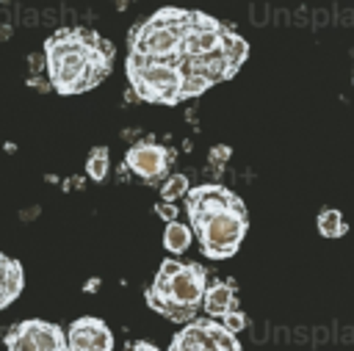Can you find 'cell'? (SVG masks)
Masks as SVG:
<instances>
[{
	"label": "cell",
	"instance_id": "6da1fadb",
	"mask_svg": "<svg viewBox=\"0 0 354 351\" xmlns=\"http://www.w3.org/2000/svg\"><path fill=\"white\" fill-rule=\"evenodd\" d=\"M207 287V271L199 263H183L174 276L155 274V282L147 287V304L174 323H191L196 307L202 304Z\"/></svg>",
	"mask_w": 354,
	"mask_h": 351
},
{
	"label": "cell",
	"instance_id": "7a4b0ae2",
	"mask_svg": "<svg viewBox=\"0 0 354 351\" xmlns=\"http://www.w3.org/2000/svg\"><path fill=\"white\" fill-rule=\"evenodd\" d=\"M88 53L91 50L80 41L77 28L58 30L55 36H50V41L44 44L50 86L61 94H77V86H80L86 64H88Z\"/></svg>",
	"mask_w": 354,
	"mask_h": 351
},
{
	"label": "cell",
	"instance_id": "3957f363",
	"mask_svg": "<svg viewBox=\"0 0 354 351\" xmlns=\"http://www.w3.org/2000/svg\"><path fill=\"white\" fill-rule=\"evenodd\" d=\"M246 229H249V221H246L243 202H238L232 207H224V210H216V213L205 216L194 227V232L199 235L202 252L210 260H227V257H232L238 252Z\"/></svg>",
	"mask_w": 354,
	"mask_h": 351
},
{
	"label": "cell",
	"instance_id": "277c9868",
	"mask_svg": "<svg viewBox=\"0 0 354 351\" xmlns=\"http://www.w3.org/2000/svg\"><path fill=\"white\" fill-rule=\"evenodd\" d=\"M8 351H66V332L50 321L30 318L6 334Z\"/></svg>",
	"mask_w": 354,
	"mask_h": 351
},
{
	"label": "cell",
	"instance_id": "5b68a950",
	"mask_svg": "<svg viewBox=\"0 0 354 351\" xmlns=\"http://www.w3.org/2000/svg\"><path fill=\"white\" fill-rule=\"evenodd\" d=\"M113 334L102 318H77L66 329V351H111Z\"/></svg>",
	"mask_w": 354,
	"mask_h": 351
},
{
	"label": "cell",
	"instance_id": "8992f818",
	"mask_svg": "<svg viewBox=\"0 0 354 351\" xmlns=\"http://www.w3.org/2000/svg\"><path fill=\"white\" fill-rule=\"evenodd\" d=\"M241 199L224 188V185H216V182H207V185H199V188H191L188 196H185V210H188V218H191V229L210 213L216 210H224V207H232L238 205Z\"/></svg>",
	"mask_w": 354,
	"mask_h": 351
},
{
	"label": "cell",
	"instance_id": "52a82bcc",
	"mask_svg": "<svg viewBox=\"0 0 354 351\" xmlns=\"http://www.w3.org/2000/svg\"><path fill=\"white\" fill-rule=\"evenodd\" d=\"M169 163H171L169 149H163L155 141H141V144L130 146L124 155V169L138 174L141 180H158L160 174H166Z\"/></svg>",
	"mask_w": 354,
	"mask_h": 351
},
{
	"label": "cell",
	"instance_id": "ba28073f",
	"mask_svg": "<svg viewBox=\"0 0 354 351\" xmlns=\"http://www.w3.org/2000/svg\"><path fill=\"white\" fill-rule=\"evenodd\" d=\"M25 287V271L22 263L0 254V310L8 307Z\"/></svg>",
	"mask_w": 354,
	"mask_h": 351
},
{
	"label": "cell",
	"instance_id": "9c48e42d",
	"mask_svg": "<svg viewBox=\"0 0 354 351\" xmlns=\"http://www.w3.org/2000/svg\"><path fill=\"white\" fill-rule=\"evenodd\" d=\"M202 310L207 312V318H221L230 310H235V287L227 282H213L205 287L202 296Z\"/></svg>",
	"mask_w": 354,
	"mask_h": 351
},
{
	"label": "cell",
	"instance_id": "30bf717a",
	"mask_svg": "<svg viewBox=\"0 0 354 351\" xmlns=\"http://www.w3.org/2000/svg\"><path fill=\"white\" fill-rule=\"evenodd\" d=\"M221 55L227 58V64L232 66V72H238V66L246 61V55H249V44L238 36V33H232L230 28H224L221 30Z\"/></svg>",
	"mask_w": 354,
	"mask_h": 351
},
{
	"label": "cell",
	"instance_id": "8fae6325",
	"mask_svg": "<svg viewBox=\"0 0 354 351\" xmlns=\"http://www.w3.org/2000/svg\"><path fill=\"white\" fill-rule=\"evenodd\" d=\"M194 240V229L183 221H169L166 229H163V246L171 252V254H183Z\"/></svg>",
	"mask_w": 354,
	"mask_h": 351
},
{
	"label": "cell",
	"instance_id": "7c38bea8",
	"mask_svg": "<svg viewBox=\"0 0 354 351\" xmlns=\"http://www.w3.org/2000/svg\"><path fill=\"white\" fill-rule=\"evenodd\" d=\"M315 224H318V232H321L324 238H329V240H335V238H343V235L348 232V224L343 221V213H340V210H335V207H326V210H321Z\"/></svg>",
	"mask_w": 354,
	"mask_h": 351
},
{
	"label": "cell",
	"instance_id": "4fadbf2b",
	"mask_svg": "<svg viewBox=\"0 0 354 351\" xmlns=\"http://www.w3.org/2000/svg\"><path fill=\"white\" fill-rule=\"evenodd\" d=\"M108 166H111V158H108V149H105V146H97V149L88 152V158H86V174H88L94 182H102V180H105Z\"/></svg>",
	"mask_w": 354,
	"mask_h": 351
},
{
	"label": "cell",
	"instance_id": "5bb4252c",
	"mask_svg": "<svg viewBox=\"0 0 354 351\" xmlns=\"http://www.w3.org/2000/svg\"><path fill=\"white\" fill-rule=\"evenodd\" d=\"M188 191H191V185H188V177L185 174H169V180L160 185V199L169 202V205H174L177 199L188 196Z\"/></svg>",
	"mask_w": 354,
	"mask_h": 351
},
{
	"label": "cell",
	"instance_id": "9a60e30c",
	"mask_svg": "<svg viewBox=\"0 0 354 351\" xmlns=\"http://www.w3.org/2000/svg\"><path fill=\"white\" fill-rule=\"evenodd\" d=\"M210 88V80L205 75H196V72H183V86H180V99H191V97H199Z\"/></svg>",
	"mask_w": 354,
	"mask_h": 351
},
{
	"label": "cell",
	"instance_id": "2e32d148",
	"mask_svg": "<svg viewBox=\"0 0 354 351\" xmlns=\"http://www.w3.org/2000/svg\"><path fill=\"white\" fill-rule=\"evenodd\" d=\"M218 323H221L227 332L238 334V332H243V329H246V315H243V312L235 307V310H230L227 315H221V321H218Z\"/></svg>",
	"mask_w": 354,
	"mask_h": 351
},
{
	"label": "cell",
	"instance_id": "e0dca14e",
	"mask_svg": "<svg viewBox=\"0 0 354 351\" xmlns=\"http://www.w3.org/2000/svg\"><path fill=\"white\" fill-rule=\"evenodd\" d=\"M227 160H230V146H227V144H218V146L210 149V163H213V166H221V163H227Z\"/></svg>",
	"mask_w": 354,
	"mask_h": 351
},
{
	"label": "cell",
	"instance_id": "ac0fdd59",
	"mask_svg": "<svg viewBox=\"0 0 354 351\" xmlns=\"http://www.w3.org/2000/svg\"><path fill=\"white\" fill-rule=\"evenodd\" d=\"M155 213H158V216H163V218H166V224H169V221H174V218H177V205L160 202V205H155Z\"/></svg>",
	"mask_w": 354,
	"mask_h": 351
},
{
	"label": "cell",
	"instance_id": "d6986e66",
	"mask_svg": "<svg viewBox=\"0 0 354 351\" xmlns=\"http://www.w3.org/2000/svg\"><path fill=\"white\" fill-rule=\"evenodd\" d=\"M180 265H183V263H177V260H163V263H160V268H158V274L169 279V276H174V274L180 271Z\"/></svg>",
	"mask_w": 354,
	"mask_h": 351
},
{
	"label": "cell",
	"instance_id": "ffe728a7",
	"mask_svg": "<svg viewBox=\"0 0 354 351\" xmlns=\"http://www.w3.org/2000/svg\"><path fill=\"white\" fill-rule=\"evenodd\" d=\"M28 61H30V72H33V75H39L41 69H47V58H44V53H33Z\"/></svg>",
	"mask_w": 354,
	"mask_h": 351
},
{
	"label": "cell",
	"instance_id": "44dd1931",
	"mask_svg": "<svg viewBox=\"0 0 354 351\" xmlns=\"http://www.w3.org/2000/svg\"><path fill=\"white\" fill-rule=\"evenodd\" d=\"M28 83H30L36 91H47V88H53V86H50V77H41V75H30Z\"/></svg>",
	"mask_w": 354,
	"mask_h": 351
},
{
	"label": "cell",
	"instance_id": "7402d4cb",
	"mask_svg": "<svg viewBox=\"0 0 354 351\" xmlns=\"http://www.w3.org/2000/svg\"><path fill=\"white\" fill-rule=\"evenodd\" d=\"M130 351H158L152 343H144V340H138V343H133V348Z\"/></svg>",
	"mask_w": 354,
	"mask_h": 351
},
{
	"label": "cell",
	"instance_id": "603a6c76",
	"mask_svg": "<svg viewBox=\"0 0 354 351\" xmlns=\"http://www.w3.org/2000/svg\"><path fill=\"white\" fill-rule=\"evenodd\" d=\"M97 287H100V279H97V276H91V279L83 285V290H86V293H94Z\"/></svg>",
	"mask_w": 354,
	"mask_h": 351
},
{
	"label": "cell",
	"instance_id": "cb8c5ba5",
	"mask_svg": "<svg viewBox=\"0 0 354 351\" xmlns=\"http://www.w3.org/2000/svg\"><path fill=\"white\" fill-rule=\"evenodd\" d=\"M124 99H127V102H133V99H138V97H136V91H133V88H127V91H124Z\"/></svg>",
	"mask_w": 354,
	"mask_h": 351
}]
</instances>
